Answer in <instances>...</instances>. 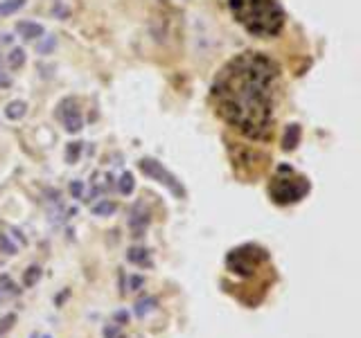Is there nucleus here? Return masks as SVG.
<instances>
[{
	"label": "nucleus",
	"instance_id": "nucleus-1",
	"mask_svg": "<svg viewBox=\"0 0 361 338\" xmlns=\"http://www.w3.org/2000/svg\"><path fill=\"white\" fill-rule=\"evenodd\" d=\"M278 66L262 52H242L219 70L212 84L217 113L251 140L273 133Z\"/></svg>",
	"mask_w": 361,
	"mask_h": 338
},
{
	"label": "nucleus",
	"instance_id": "nucleus-2",
	"mask_svg": "<svg viewBox=\"0 0 361 338\" xmlns=\"http://www.w3.org/2000/svg\"><path fill=\"white\" fill-rule=\"evenodd\" d=\"M228 5L233 16L248 34L269 39L282 32L284 9L278 0H228Z\"/></svg>",
	"mask_w": 361,
	"mask_h": 338
},
{
	"label": "nucleus",
	"instance_id": "nucleus-3",
	"mask_svg": "<svg viewBox=\"0 0 361 338\" xmlns=\"http://www.w3.org/2000/svg\"><path fill=\"white\" fill-rule=\"evenodd\" d=\"M307 192H309V183L305 178H275V183L271 185V196L278 205L300 201Z\"/></svg>",
	"mask_w": 361,
	"mask_h": 338
},
{
	"label": "nucleus",
	"instance_id": "nucleus-4",
	"mask_svg": "<svg viewBox=\"0 0 361 338\" xmlns=\"http://www.w3.org/2000/svg\"><path fill=\"white\" fill-rule=\"evenodd\" d=\"M140 171H142L144 176H149V178H156L160 185H165L174 196H178V198L185 196L183 185H180L178 180H176V176L169 174L158 160H153V158H142V160H140Z\"/></svg>",
	"mask_w": 361,
	"mask_h": 338
},
{
	"label": "nucleus",
	"instance_id": "nucleus-5",
	"mask_svg": "<svg viewBox=\"0 0 361 338\" xmlns=\"http://www.w3.org/2000/svg\"><path fill=\"white\" fill-rule=\"evenodd\" d=\"M59 115H61L66 131H70V133H79L81 131L84 120H81V113H79V108H77V104H70V99H66V102L61 104Z\"/></svg>",
	"mask_w": 361,
	"mask_h": 338
},
{
	"label": "nucleus",
	"instance_id": "nucleus-6",
	"mask_svg": "<svg viewBox=\"0 0 361 338\" xmlns=\"http://www.w3.org/2000/svg\"><path fill=\"white\" fill-rule=\"evenodd\" d=\"M129 225H131V230H133V237H142L144 234V230H147V225H149V214L142 203H135L133 205L131 216H129Z\"/></svg>",
	"mask_w": 361,
	"mask_h": 338
},
{
	"label": "nucleus",
	"instance_id": "nucleus-7",
	"mask_svg": "<svg viewBox=\"0 0 361 338\" xmlns=\"http://www.w3.org/2000/svg\"><path fill=\"white\" fill-rule=\"evenodd\" d=\"M16 32L23 36V39H27V41H39L41 36L45 34V30H43V25H39V23H30V21H21V23H16Z\"/></svg>",
	"mask_w": 361,
	"mask_h": 338
},
{
	"label": "nucleus",
	"instance_id": "nucleus-8",
	"mask_svg": "<svg viewBox=\"0 0 361 338\" xmlns=\"http://www.w3.org/2000/svg\"><path fill=\"white\" fill-rule=\"evenodd\" d=\"M300 135H302L300 126H298V124H289L287 131H284V140H282V149H284V151H293V149L300 144Z\"/></svg>",
	"mask_w": 361,
	"mask_h": 338
},
{
	"label": "nucleus",
	"instance_id": "nucleus-9",
	"mask_svg": "<svg viewBox=\"0 0 361 338\" xmlns=\"http://www.w3.org/2000/svg\"><path fill=\"white\" fill-rule=\"evenodd\" d=\"M158 309V300L156 297H140L138 302H135V315L138 318H147L149 313H153V311Z\"/></svg>",
	"mask_w": 361,
	"mask_h": 338
},
{
	"label": "nucleus",
	"instance_id": "nucleus-10",
	"mask_svg": "<svg viewBox=\"0 0 361 338\" xmlns=\"http://www.w3.org/2000/svg\"><path fill=\"white\" fill-rule=\"evenodd\" d=\"M126 259H129L131 264H138V266H151L147 248H129V250H126Z\"/></svg>",
	"mask_w": 361,
	"mask_h": 338
},
{
	"label": "nucleus",
	"instance_id": "nucleus-11",
	"mask_svg": "<svg viewBox=\"0 0 361 338\" xmlns=\"http://www.w3.org/2000/svg\"><path fill=\"white\" fill-rule=\"evenodd\" d=\"M27 111V104L21 102V99H16V102H9L7 108H5V115L9 117V120H21L23 115H25Z\"/></svg>",
	"mask_w": 361,
	"mask_h": 338
},
{
	"label": "nucleus",
	"instance_id": "nucleus-12",
	"mask_svg": "<svg viewBox=\"0 0 361 338\" xmlns=\"http://www.w3.org/2000/svg\"><path fill=\"white\" fill-rule=\"evenodd\" d=\"M115 210H117V205L113 201H108V198H104V201H99L93 205V214H97V216H108Z\"/></svg>",
	"mask_w": 361,
	"mask_h": 338
},
{
	"label": "nucleus",
	"instance_id": "nucleus-13",
	"mask_svg": "<svg viewBox=\"0 0 361 338\" xmlns=\"http://www.w3.org/2000/svg\"><path fill=\"white\" fill-rule=\"evenodd\" d=\"M7 63H9V68H12V70H18V68L25 63V50H23V48H14L12 52H9V57H7Z\"/></svg>",
	"mask_w": 361,
	"mask_h": 338
},
{
	"label": "nucleus",
	"instance_id": "nucleus-14",
	"mask_svg": "<svg viewBox=\"0 0 361 338\" xmlns=\"http://www.w3.org/2000/svg\"><path fill=\"white\" fill-rule=\"evenodd\" d=\"M25 5V0H0V16H9V14L18 12Z\"/></svg>",
	"mask_w": 361,
	"mask_h": 338
},
{
	"label": "nucleus",
	"instance_id": "nucleus-15",
	"mask_svg": "<svg viewBox=\"0 0 361 338\" xmlns=\"http://www.w3.org/2000/svg\"><path fill=\"white\" fill-rule=\"evenodd\" d=\"M135 187V180H133V174L131 171H124V174L120 176V183H117V189H120L122 194H131Z\"/></svg>",
	"mask_w": 361,
	"mask_h": 338
},
{
	"label": "nucleus",
	"instance_id": "nucleus-16",
	"mask_svg": "<svg viewBox=\"0 0 361 338\" xmlns=\"http://www.w3.org/2000/svg\"><path fill=\"white\" fill-rule=\"evenodd\" d=\"M18 291H21V288H16V284H14L7 275H3V277H0V295H3V297H12V295H16Z\"/></svg>",
	"mask_w": 361,
	"mask_h": 338
},
{
	"label": "nucleus",
	"instance_id": "nucleus-17",
	"mask_svg": "<svg viewBox=\"0 0 361 338\" xmlns=\"http://www.w3.org/2000/svg\"><path fill=\"white\" fill-rule=\"evenodd\" d=\"M39 277H41V268L39 266H30V268L23 273V284H25V286H34V284L39 282Z\"/></svg>",
	"mask_w": 361,
	"mask_h": 338
},
{
	"label": "nucleus",
	"instance_id": "nucleus-18",
	"mask_svg": "<svg viewBox=\"0 0 361 338\" xmlns=\"http://www.w3.org/2000/svg\"><path fill=\"white\" fill-rule=\"evenodd\" d=\"M81 144H84V142H70V144H68V149H66V160L68 162H77V160H79Z\"/></svg>",
	"mask_w": 361,
	"mask_h": 338
},
{
	"label": "nucleus",
	"instance_id": "nucleus-19",
	"mask_svg": "<svg viewBox=\"0 0 361 338\" xmlns=\"http://www.w3.org/2000/svg\"><path fill=\"white\" fill-rule=\"evenodd\" d=\"M142 286H144V277H140V275L126 277V291H140Z\"/></svg>",
	"mask_w": 361,
	"mask_h": 338
},
{
	"label": "nucleus",
	"instance_id": "nucleus-20",
	"mask_svg": "<svg viewBox=\"0 0 361 338\" xmlns=\"http://www.w3.org/2000/svg\"><path fill=\"white\" fill-rule=\"evenodd\" d=\"M41 39H43V36H41ZM54 43H57V41H54V36H48V39H43L41 43H36V50H39V54H48L50 50L54 48Z\"/></svg>",
	"mask_w": 361,
	"mask_h": 338
},
{
	"label": "nucleus",
	"instance_id": "nucleus-21",
	"mask_svg": "<svg viewBox=\"0 0 361 338\" xmlns=\"http://www.w3.org/2000/svg\"><path fill=\"white\" fill-rule=\"evenodd\" d=\"M14 322H16V315L14 313H7L3 320H0V336H5V333L9 331V329L14 327Z\"/></svg>",
	"mask_w": 361,
	"mask_h": 338
},
{
	"label": "nucleus",
	"instance_id": "nucleus-22",
	"mask_svg": "<svg viewBox=\"0 0 361 338\" xmlns=\"http://www.w3.org/2000/svg\"><path fill=\"white\" fill-rule=\"evenodd\" d=\"M70 194H72V198H84V183H81V180H72Z\"/></svg>",
	"mask_w": 361,
	"mask_h": 338
},
{
	"label": "nucleus",
	"instance_id": "nucleus-23",
	"mask_svg": "<svg viewBox=\"0 0 361 338\" xmlns=\"http://www.w3.org/2000/svg\"><path fill=\"white\" fill-rule=\"evenodd\" d=\"M0 246H3V250L7 252V255H14V252H16V248H14V243L7 239V234H0Z\"/></svg>",
	"mask_w": 361,
	"mask_h": 338
},
{
	"label": "nucleus",
	"instance_id": "nucleus-24",
	"mask_svg": "<svg viewBox=\"0 0 361 338\" xmlns=\"http://www.w3.org/2000/svg\"><path fill=\"white\" fill-rule=\"evenodd\" d=\"M120 333V327H106L104 329V338H117Z\"/></svg>",
	"mask_w": 361,
	"mask_h": 338
},
{
	"label": "nucleus",
	"instance_id": "nucleus-25",
	"mask_svg": "<svg viewBox=\"0 0 361 338\" xmlns=\"http://www.w3.org/2000/svg\"><path fill=\"white\" fill-rule=\"evenodd\" d=\"M9 84H12V79H9L7 75H3V70H0V86H3V88H7Z\"/></svg>",
	"mask_w": 361,
	"mask_h": 338
},
{
	"label": "nucleus",
	"instance_id": "nucleus-26",
	"mask_svg": "<svg viewBox=\"0 0 361 338\" xmlns=\"http://www.w3.org/2000/svg\"><path fill=\"white\" fill-rule=\"evenodd\" d=\"M115 318L120 320V322H124V320H129V313H126V311H120V313H115Z\"/></svg>",
	"mask_w": 361,
	"mask_h": 338
},
{
	"label": "nucleus",
	"instance_id": "nucleus-27",
	"mask_svg": "<svg viewBox=\"0 0 361 338\" xmlns=\"http://www.w3.org/2000/svg\"><path fill=\"white\" fill-rule=\"evenodd\" d=\"M0 68H3V57H0Z\"/></svg>",
	"mask_w": 361,
	"mask_h": 338
},
{
	"label": "nucleus",
	"instance_id": "nucleus-28",
	"mask_svg": "<svg viewBox=\"0 0 361 338\" xmlns=\"http://www.w3.org/2000/svg\"><path fill=\"white\" fill-rule=\"evenodd\" d=\"M32 338H36V336H32Z\"/></svg>",
	"mask_w": 361,
	"mask_h": 338
}]
</instances>
